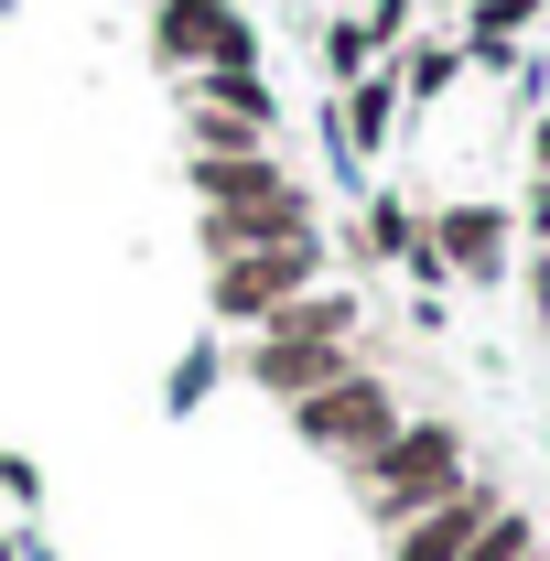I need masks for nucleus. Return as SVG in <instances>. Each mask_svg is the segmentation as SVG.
Wrapping results in <instances>:
<instances>
[{
    "mask_svg": "<svg viewBox=\"0 0 550 561\" xmlns=\"http://www.w3.org/2000/svg\"><path fill=\"white\" fill-rule=\"evenodd\" d=\"M345 367H367L356 356V291H302V302H280L271 324L249 335V389H271L280 411L291 400H313V389H335Z\"/></svg>",
    "mask_w": 550,
    "mask_h": 561,
    "instance_id": "obj_1",
    "label": "nucleus"
},
{
    "mask_svg": "<svg viewBox=\"0 0 550 561\" xmlns=\"http://www.w3.org/2000/svg\"><path fill=\"white\" fill-rule=\"evenodd\" d=\"M345 476H356V496H367L378 529H400V518H421L432 496H454L475 465H465V432H454V421H400V432H389L367 465H345Z\"/></svg>",
    "mask_w": 550,
    "mask_h": 561,
    "instance_id": "obj_2",
    "label": "nucleus"
},
{
    "mask_svg": "<svg viewBox=\"0 0 550 561\" xmlns=\"http://www.w3.org/2000/svg\"><path fill=\"white\" fill-rule=\"evenodd\" d=\"M400 389L378 378V367H345L335 389H313V400H291V432L313 443V454H335V465H367L389 432H400Z\"/></svg>",
    "mask_w": 550,
    "mask_h": 561,
    "instance_id": "obj_3",
    "label": "nucleus"
},
{
    "mask_svg": "<svg viewBox=\"0 0 550 561\" xmlns=\"http://www.w3.org/2000/svg\"><path fill=\"white\" fill-rule=\"evenodd\" d=\"M324 280V238H280V249H238V260H216V280H206V302H216V324H271L280 302H302Z\"/></svg>",
    "mask_w": 550,
    "mask_h": 561,
    "instance_id": "obj_4",
    "label": "nucleus"
},
{
    "mask_svg": "<svg viewBox=\"0 0 550 561\" xmlns=\"http://www.w3.org/2000/svg\"><path fill=\"white\" fill-rule=\"evenodd\" d=\"M151 55L173 76H206V66H260V33L238 0H162L151 11Z\"/></svg>",
    "mask_w": 550,
    "mask_h": 561,
    "instance_id": "obj_5",
    "label": "nucleus"
},
{
    "mask_svg": "<svg viewBox=\"0 0 550 561\" xmlns=\"http://www.w3.org/2000/svg\"><path fill=\"white\" fill-rule=\"evenodd\" d=\"M432 249H443V280H507V260H518V206H485V195H465V206H432Z\"/></svg>",
    "mask_w": 550,
    "mask_h": 561,
    "instance_id": "obj_6",
    "label": "nucleus"
},
{
    "mask_svg": "<svg viewBox=\"0 0 550 561\" xmlns=\"http://www.w3.org/2000/svg\"><path fill=\"white\" fill-rule=\"evenodd\" d=\"M496 507H507V496H496V476H465L454 496H432L421 518H400V529H389V561H465V551H475V529L496 518Z\"/></svg>",
    "mask_w": 550,
    "mask_h": 561,
    "instance_id": "obj_7",
    "label": "nucleus"
},
{
    "mask_svg": "<svg viewBox=\"0 0 550 561\" xmlns=\"http://www.w3.org/2000/svg\"><path fill=\"white\" fill-rule=\"evenodd\" d=\"M280 238H324V216H313V195H302V184H291V195H271V206H206V260L280 249Z\"/></svg>",
    "mask_w": 550,
    "mask_h": 561,
    "instance_id": "obj_8",
    "label": "nucleus"
},
{
    "mask_svg": "<svg viewBox=\"0 0 550 561\" xmlns=\"http://www.w3.org/2000/svg\"><path fill=\"white\" fill-rule=\"evenodd\" d=\"M184 173H195L206 206H271V195H291V173H280L271 151H195Z\"/></svg>",
    "mask_w": 550,
    "mask_h": 561,
    "instance_id": "obj_9",
    "label": "nucleus"
},
{
    "mask_svg": "<svg viewBox=\"0 0 550 561\" xmlns=\"http://www.w3.org/2000/svg\"><path fill=\"white\" fill-rule=\"evenodd\" d=\"M411 98H400V76L389 66H367V76H345V98H335V140L367 162V151H389V119H400Z\"/></svg>",
    "mask_w": 550,
    "mask_h": 561,
    "instance_id": "obj_10",
    "label": "nucleus"
},
{
    "mask_svg": "<svg viewBox=\"0 0 550 561\" xmlns=\"http://www.w3.org/2000/svg\"><path fill=\"white\" fill-rule=\"evenodd\" d=\"M195 98L227 108V119H249V130H271V119H280V98L260 87V66H206V76H195Z\"/></svg>",
    "mask_w": 550,
    "mask_h": 561,
    "instance_id": "obj_11",
    "label": "nucleus"
},
{
    "mask_svg": "<svg viewBox=\"0 0 550 561\" xmlns=\"http://www.w3.org/2000/svg\"><path fill=\"white\" fill-rule=\"evenodd\" d=\"M389 76H400V98H411V108H432V98L465 76V44H411V55H400Z\"/></svg>",
    "mask_w": 550,
    "mask_h": 561,
    "instance_id": "obj_12",
    "label": "nucleus"
},
{
    "mask_svg": "<svg viewBox=\"0 0 550 561\" xmlns=\"http://www.w3.org/2000/svg\"><path fill=\"white\" fill-rule=\"evenodd\" d=\"M465 561H540V518H529V507H496Z\"/></svg>",
    "mask_w": 550,
    "mask_h": 561,
    "instance_id": "obj_13",
    "label": "nucleus"
},
{
    "mask_svg": "<svg viewBox=\"0 0 550 561\" xmlns=\"http://www.w3.org/2000/svg\"><path fill=\"white\" fill-rule=\"evenodd\" d=\"M324 66H335V76H367V66H378V33H367V22H335V33H324Z\"/></svg>",
    "mask_w": 550,
    "mask_h": 561,
    "instance_id": "obj_14",
    "label": "nucleus"
},
{
    "mask_svg": "<svg viewBox=\"0 0 550 561\" xmlns=\"http://www.w3.org/2000/svg\"><path fill=\"white\" fill-rule=\"evenodd\" d=\"M206 378H216V356L195 346V356H184V367H173V411H195V400H206Z\"/></svg>",
    "mask_w": 550,
    "mask_h": 561,
    "instance_id": "obj_15",
    "label": "nucleus"
},
{
    "mask_svg": "<svg viewBox=\"0 0 550 561\" xmlns=\"http://www.w3.org/2000/svg\"><path fill=\"white\" fill-rule=\"evenodd\" d=\"M518 227H529V249H550V173H529V206H518Z\"/></svg>",
    "mask_w": 550,
    "mask_h": 561,
    "instance_id": "obj_16",
    "label": "nucleus"
},
{
    "mask_svg": "<svg viewBox=\"0 0 550 561\" xmlns=\"http://www.w3.org/2000/svg\"><path fill=\"white\" fill-rule=\"evenodd\" d=\"M367 33H378V44H400V33H411V0H378V11H367Z\"/></svg>",
    "mask_w": 550,
    "mask_h": 561,
    "instance_id": "obj_17",
    "label": "nucleus"
},
{
    "mask_svg": "<svg viewBox=\"0 0 550 561\" xmlns=\"http://www.w3.org/2000/svg\"><path fill=\"white\" fill-rule=\"evenodd\" d=\"M529 302H540V324H550V249H529Z\"/></svg>",
    "mask_w": 550,
    "mask_h": 561,
    "instance_id": "obj_18",
    "label": "nucleus"
},
{
    "mask_svg": "<svg viewBox=\"0 0 550 561\" xmlns=\"http://www.w3.org/2000/svg\"><path fill=\"white\" fill-rule=\"evenodd\" d=\"M529 173H550V98H540V119H529Z\"/></svg>",
    "mask_w": 550,
    "mask_h": 561,
    "instance_id": "obj_19",
    "label": "nucleus"
},
{
    "mask_svg": "<svg viewBox=\"0 0 550 561\" xmlns=\"http://www.w3.org/2000/svg\"><path fill=\"white\" fill-rule=\"evenodd\" d=\"M540 561H550V551H540Z\"/></svg>",
    "mask_w": 550,
    "mask_h": 561,
    "instance_id": "obj_20",
    "label": "nucleus"
}]
</instances>
